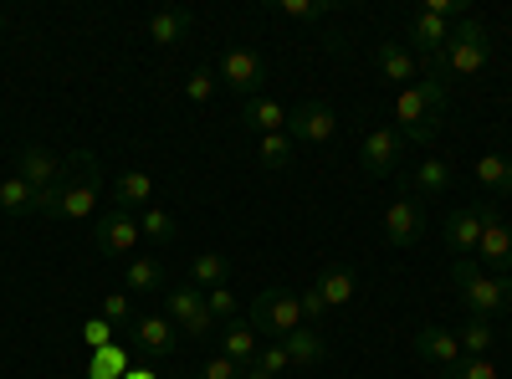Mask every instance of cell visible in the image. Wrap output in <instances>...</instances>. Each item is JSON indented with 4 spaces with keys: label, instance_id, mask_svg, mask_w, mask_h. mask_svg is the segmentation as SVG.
I'll return each instance as SVG.
<instances>
[{
    "label": "cell",
    "instance_id": "cell-1",
    "mask_svg": "<svg viewBox=\"0 0 512 379\" xmlns=\"http://www.w3.org/2000/svg\"><path fill=\"white\" fill-rule=\"evenodd\" d=\"M98 195H103V159L93 149H77V154H67L62 180L36 195V216H47V221H93Z\"/></svg>",
    "mask_w": 512,
    "mask_h": 379
},
{
    "label": "cell",
    "instance_id": "cell-2",
    "mask_svg": "<svg viewBox=\"0 0 512 379\" xmlns=\"http://www.w3.org/2000/svg\"><path fill=\"white\" fill-rule=\"evenodd\" d=\"M446 82L436 72H425L415 88H400L395 98V134L405 144H420V149H431L436 134H441V113H446Z\"/></svg>",
    "mask_w": 512,
    "mask_h": 379
},
{
    "label": "cell",
    "instance_id": "cell-3",
    "mask_svg": "<svg viewBox=\"0 0 512 379\" xmlns=\"http://www.w3.org/2000/svg\"><path fill=\"white\" fill-rule=\"evenodd\" d=\"M451 282H456V298H461L466 313H482V318L512 313V277L487 272L477 257H456L451 262Z\"/></svg>",
    "mask_w": 512,
    "mask_h": 379
},
{
    "label": "cell",
    "instance_id": "cell-4",
    "mask_svg": "<svg viewBox=\"0 0 512 379\" xmlns=\"http://www.w3.org/2000/svg\"><path fill=\"white\" fill-rule=\"evenodd\" d=\"M492 31L477 21V16H466V21H456L451 26V41H446V52L431 62V72L446 82V77H477L487 62H492Z\"/></svg>",
    "mask_w": 512,
    "mask_h": 379
},
{
    "label": "cell",
    "instance_id": "cell-5",
    "mask_svg": "<svg viewBox=\"0 0 512 379\" xmlns=\"http://www.w3.org/2000/svg\"><path fill=\"white\" fill-rule=\"evenodd\" d=\"M246 323L256 328V339H267V344H282V339H292L297 328H308L303 308H297V292H287V287H262L256 292Z\"/></svg>",
    "mask_w": 512,
    "mask_h": 379
},
{
    "label": "cell",
    "instance_id": "cell-6",
    "mask_svg": "<svg viewBox=\"0 0 512 379\" xmlns=\"http://www.w3.org/2000/svg\"><path fill=\"white\" fill-rule=\"evenodd\" d=\"M216 77H221V88H231L241 103L262 98V88H267V57L256 47H226L221 62H216Z\"/></svg>",
    "mask_w": 512,
    "mask_h": 379
},
{
    "label": "cell",
    "instance_id": "cell-7",
    "mask_svg": "<svg viewBox=\"0 0 512 379\" xmlns=\"http://www.w3.org/2000/svg\"><path fill=\"white\" fill-rule=\"evenodd\" d=\"M164 318L175 323V328L185 333V339H210V333H216V318H210L205 292H200L195 282L169 287V292H164Z\"/></svg>",
    "mask_w": 512,
    "mask_h": 379
},
{
    "label": "cell",
    "instance_id": "cell-8",
    "mask_svg": "<svg viewBox=\"0 0 512 379\" xmlns=\"http://www.w3.org/2000/svg\"><path fill=\"white\" fill-rule=\"evenodd\" d=\"M93 241H98L103 257H128V251H134V246L144 241L139 216H134V210H123V205H108L103 216L93 221Z\"/></svg>",
    "mask_w": 512,
    "mask_h": 379
},
{
    "label": "cell",
    "instance_id": "cell-9",
    "mask_svg": "<svg viewBox=\"0 0 512 379\" xmlns=\"http://www.w3.org/2000/svg\"><path fill=\"white\" fill-rule=\"evenodd\" d=\"M405 159V139L395 129H369L359 144V175L364 180H390Z\"/></svg>",
    "mask_w": 512,
    "mask_h": 379
},
{
    "label": "cell",
    "instance_id": "cell-10",
    "mask_svg": "<svg viewBox=\"0 0 512 379\" xmlns=\"http://www.w3.org/2000/svg\"><path fill=\"white\" fill-rule=\"evenodd\" d=\"M487 205L492 200H477V205H451L446 210V246H451V257H477V241H482V221H487Z\"/></svg>",
    "mask_w": 512,
    "mask_h": 379
},
{
    "label": "cell",
    "instance_id": "cell-11",
    "mask_svg": "<svg viewBox=\"0 0 512 379\" xmlns=\"http://www.w3.org/2000/svg\"><path fill=\"white\" fill-rule=\"evenodd\" d=\"M420 236H425V205L410 190H400L384 205V241L390 246H420Z\"/></svg>",
    "mask_w": 512,
    "mask_h": 379
},
{
    "label": "cell",
    "instance_id": "cell-12",
    "mask_svg": "<svg viewBox=\"0 0 512 379\" xmlns=\"http://www.w3.org/2000/svg\"><path fill=\"white\" fill-rule=\"evenodd\" d=\"M338 134V113L328 108V103H297V108H287V139L292 144H328Z\"/></svg>",
    "mask_w": 512,
    "mask_h": 379
},
{
    "label": "cell",
    "instance_id": "cell-13",
    "mask_svg": "<svg viewBox=\"0 0 512 379\" xmlns=\"http://www.w3.org/2000/svg\"><path fill=\"white\" fill-rule=\"evenodd\" d=\"M134 349L149 359V364H169L175 359V344H180V328L169 323L164 313H144V318H134Z\"/></svg>",
    "mask_w": 512,
    "mask_h": 379
},
{
    "label": "cell",
    "instance_id": "cell-14",
    "mask_svg": "<svg viewBox=\"0 0 512 379\" xmlns=\"http://www.w3.org/2000/svg\"><path fill=\"white\" fill-rule=\"evenodd\" d=\"M405 47L425 62V67H431L441 52H446V41H451V21H441V16H431V11H415L410 21H405Z\"/></svg>",
    "mask_w": 512,
    "mask_h": 379
},
{
    "label": "cell",
    "instance_id": "cell-15",
    "mask_svg": "<svg viewBox=\"0 0 512 379\" xmlns=\"http://www.w3.org/2000/svg\"><path fill=\"white\" fill-rule=\"evenodd\" d=\"M477 262L497 277H512V226L487 205V221H482V241H477Z\"/></svg>",
    "mask_w": 512,
    "mask_h": 379
},
{
    "label": "cell",
    "instance_id": "cell-16",
    "mask_svg": "<svg viewBox=\"0 0 512 379\" xmlns=\"http://www.w3.org/2000/svg\"><path fill=\"white\" fill-rule=\"evenodd\" d=\"M374 67H379V77H384V82H400V88H415V82H420L425 72H431V67H425V62L405 47V41H379Z\"/></svg>",
    "mask_w": 512,
    "mask_h": 379
},
{
    "label": "cell",
    "instance_id": "cell-17",
    "mask_svg": "<svg viewBox=\"0 0 512 379\" xmlns=\"http://www.w3.org/2000/svg\"><path fill=\"white\" fill-rule=\"evenodd\" d=\"M415 354L431 364V369H451L461 364V344H456V328H441V323H420L415 328Z\"/></svg>",
    "mask_w": 512,
    "mask_h": 379
},
{
    "label": "cell",
    "instance_id": "cell-18",
    "mask_svg": "<svg viewBox=\"0 0 512 379\" xmlns=\"http://www.w3.org/2000/svg\"><path fill=\"white\" fill-rule=\"evenodd\" d=\"M62 170H67V159H57L52 149H41V144H31V149H21L16 154V175L41 195V190H52L57 180H62Z\"/></svg>",
    "mask_w": 512,
    "mask_h": 379
},
{
    "label": "cell",
    "instance_id": "cell-19",
    "mask_svg": "<svg viewBox=\"0 0 512 379\" xmlns=\"http://www.w3.org/2000/svg\"><path fill=\"white\" fill-rule=\"evenodd\" d=\"M451 180H456L451 164L436 159V154H425V159L415 164V175H410V195H420V200H446V195H451Z\"/></svg>",
    "mask_w": 512,
    "mask_h": 379
},
{
    "label": "cell",
    "instance_id": "cell-20",
    "mask_svg": "<svg viewBox=\"0 0 512 379\" xmlns=\"http://www.w3.org/2000/svg\"><path fill=\"white\" fill-rule=\"evenodd\" d=\"M216 333H221V354H226L231 364H241V369L256 364V354H262V339H256V328H251L246 318H231V323H221Z\"/></svg>",
    "mask_w": 512,
    "mask_h": 379
},
{
    "label": "cell",
    "instance_id": "cell-21",
    "mask_svg": "<svg viewBox=\"0 0 512 379\" xmlns=\"http://www.w3.org/2000/svg\"><path fill=\"white\" fill-rule=\"evenodd\" d=\"M241 123H246V129L256 134V139H262V134H287V108L277 103V98H246L241 103Z\"/></svg>",
    "mask_w": 512,
    "mask_h": 379
},
{
    "label": "cell",
    "instance_id": "cell-22",
    "mask_svg": "<svg viewBox=\"0 0 512 379\" xmlns=\"http://www.w3.org/2000/svg\"><path fill=\"white\" fill-rule=\"evenodd\" d=\"M456 344H461V359H487L492 344H497V318L466 313V318H461V333H456Z\"/></svg>",
    "mask_w": 512,
    "mask_h": 379
},
{
    "label": "cell",
    "instance_id": "cell-23",
    "mask_svg": "<svg viewBox=\"0 0 512 379\" xmlns=\"http://www.w3.org/2000/svg\"><path fill=\"white\" fill-rule=\"evenodd\" d=\"M190 26H195V16L185 6H164V11L149 16V41L154 47H180V41L190 36Z\"/></svg>",
    "mask_w": 512,
    "mask_h": 379
},
{
    "label": "cell",
    "instance_id": "cell-24",
    "mask_svg": "<svg viewBox=\"0 0 512 379\" xmlns=\"http://www.w3.org/2000/svg\"><path fill=\"white\" fill-rule=\"evenodd\" d=\"M313 287H318V298L328 303V313H333V308H349L354 292H359V282H354L349 267H323V272L313 277Z\"/></svg>",
    "mask_w": 512,
    "mask_h": 379
},
{
    "label": "cell",
    "instance_id": "cell-25",
    "mask_svg": "<svg viewBox=\"0 0 512 379\" xmlns=\"http://www.w3.org/2000/svg\"><path fill=\"white\" fill-rule=\"evenodd\" d=\"M282 349H287L292 369H313V364H323V359H328V339H323V328H297L292 339H282Z\"/></svg>",
    "mask_w": 512,
    "mask_h": 379
},
{
    "label": "cell",
    "instance_id": "cell-26",
    "mask_svg": "<svg viewBox=\"0 0 512 379\" xmlns=\"http://www.w3.org/2000/svg\"><path fill=\"white\" fill-rule=\"evenodd\" d=\"M190 282L200 292H216V287L231 282V262L221 257V251H195V257H190Z\"/></svg>",
    "mask_w": 512,
    "mask_h": 379
},
{
    "label": "cell",
    "instance_id": "cell-27",
    "mask_svg": "<svg viewBox=\"0 0 512 379\" xmlns=\"http://www.w3.org/2000/svg\"><path fill=\"white\" fill-rule=\"evenodd\" d=\"M123 282L134 287V292H169V267L159 257H128Z\"/></svg>",
    "mask_w": 512,
    "mask_h": 379
},
{
    "label": "cell",
    "instance_id": "cell-28",
    "mask_svg": "<svg viewBox=\"0 0 512 379\" xmlns=\"http://www.w3.org/2000/svg\"><path fill=\"white\" fill-rule=\"evenodd\" d=\"M472 175H477V185H482L487 195H512V159L482 154V159L472 164Z\"/></svg>",
    "mask_w": 512,
    "mask_h": 379
},
{
    "label": "cell",
    "instance_id": "cell-29",
    "mask_svg": "<svg viewBox=\"0 0 512 379\" xmlns=\"http://www.w3.org/2000/svg\"><path fill=\"white\" fill-rule=\"evenodd\" d=\"M139 231H144V241H154V246H175V241H180V221L169 216V210H159V205L139 210Z\"/></svg>",
    "mask_w": 512,
    "mask_h": 379
},
{
    "label": "cell",
    "instance_id": "cell-30",
    "mask_svg": "<svg viewBox=\"0 0 512 379\" xmlns=\"http://www.w3.org/2000/svg\"><path fill=\"white\" fill-rule=\"evenodd\" d=\"M0 210H6V216H36V190L16 170L0 180Z\"/></svg>",
    "mask_w": 512,
    "mask_h": 379
},
{
    "label": "cell",
    "instance_id": "cell-31",
    "mask_svg": "<svg viewBox=\"0 0 512 379\" xmlns=\"http://www.w3.org/2000/svg\"><path fill=\"white\" fill-rule=\"evenodd\" d=\"M149 200H154V175H144V170H128L118 185H113V205H144L149 210Z\"/></svg>",
    "mask_w": 512,
    "mask_h": 379
},
{
    "label": "cell",
    "instance_id": "cell-32",
    "mask_svg": "<svg viewBox=\"0 0 512 379\" xmlns=\"http://www.w3.org/2000/svg\"><path fill=\"white\" fill-rule=\"evenodd\" d=\"M292 154H297V144L287 134H262L256 139V164H267V170H287Z\"/></svg>",
    "mask_w": 512,
    "mask_h": 379
},
{
    "label": "cell",
    "instance_id": "cell-33",
    "mask_svg": "<svg viewBox=\"0 0 512 379\" xmlns=\"http://www.w3.org/2000/svg\"><path fill=\"white\" fill-rule=\"evenodd\" d=\"M338 11V0H277V16L287 21H328Z\"/></svg>",
    "mask_w": 512,
    "mask_h": 379
},
{
    "label": "cell",
    "instance_id": "cell-34",
    "mask_svg": "<svg viewBox=\"0 0 512 379\" xmlns=\"http://www.w3.org/2000/svg\"><path fill=\"white\" fill-rule=\"evenodd\" d=\"M216 88H221L216 67H195V72L185 77V98H190V103H210V98H216Z\"/></svg>",
    "mask_w": 512,
    "mask_h": 379
},
{
    "label": "cell",
    "instance_id": "cell-35",
    "mask_svg": "<svg viewBox=\"0 0 512 379\" xmlns=\"http://www.w3.org/2000/svg\"><path fill=\"white\" fill-rule=\"evenodd\" d=\"M205 308H210V318H216V328H221V323H231V318H241V303H236V292H231V287L205 292Z\"/></svg>",
    "mask_w": 512,
    "mask_h": 379
},
{
    "label": "cell",
    "instance_id": "cell-36",
    "mask_svg": "<svg viewBox=\"0 0 512 379\" xmlns=\"http://www.w3.org/2000/svg\"><path fill=\"white\" fill-rule=\"evenodd\" d=\"M118 374H123V349H118V344L98 349V354H93V369H88V379H118Z\"/></svg>",
    "mask_w": 512,
    "mask_h": 379
},
{
    "label": "cell",
    "instance_id": "cell-37",
    "mask_svg": "<svg viewBox=\"0 0 512 379\" xmlns=\"http://www.w3.org/2000/svg\"><path fill=\"white\" fill-rule=\"evenodd\" d=\"M103 318L113 328H134V303H128V292H108V298H103Z\"/></svg>",
    "mask_w": 512,
    "mask_h": 379
},
{
    "label": "cell",
    "instance_id": "cell-38",
    "mask_svg": "<svg viewBox=\"0 0 512 379\" xmlns=\"http://www.w3.org/2000/svg\"><path fill=\"white\" fill-rule=\"evenodd\" d=\"M441 379H497V364L492 359H461V364L441 369Z\"/></svg>",
    "mask_w": 512,
    "mask_h": 379
},
{
    "label": "cell",
    "instance_id": "cell-39",
    "mask_svg": "<svg viewBox=\"0 0 512 379\" xmlns=\"http://www.w3.org/2000/svg\"><path fill=\"white\" fill-rule=\"evenodd\" d=\"M297 308H303V323H308V328H323V323H328V303L318 298V287L297 292Z\"/></svg>",
    "mask_w": 512,
    "mask_h": 379
},
{
    "label": "cell",
    "instance_id": "cell-40",
    "mask_svg": "<svg viewBox=\"0 0 512 379\" xmlns=\"http://www.w3.org/2000/svg\"><path fill=\"white\" fill-rule=\"evenodd\" d=\"M113 333H118V328H113L108 318H88V328H82V344H88V349L98 354V349H108V344H113Z\"/></svg>",
    "mask_w": 512,
    "mask_h": 379
},
{
    "label": "cell",
    "instance_id": "cell-41",
    "mask_svg": "<svg viewBox=\"0 0 512 379\" xmlns=\"http://www.w3.org/2000/svg\"><path fill=\"white\" fill-rule=\"evenodd\" d=\"M195 379H241V364H231L226 354H216V359H205L195 369Z\"/></svg>",
    "mask_w": 512,
    "mask_h": 379
},
{
    "label": "cell",
    "instance_id": "cell-42",
    "mask_svg": "<svg viewBox=\"0 0 512 379\" xmlns=\"http://www.w3.org/2000/svg\"><path fill=\"white\" fill-rule=\"evenodd\" d=\"M256 369H267V374L277 379L282 369H292V359H287V349H282V344H262V354H256Z\"/></svg>",
    "mask_w": 512,
    "mask_h": 379
},
{
    "label": "cell",
    "instance_id": "cell-43",
    "mask_svg": "<svg viewBox=\"0 0 512 379\" xmlns=\"http://www.w3.org/2000/svg\"><path fill=\"white\" fill-rule=\"evenodd\" d=\"M241 379H272V374H267V369H256V364H251V369H241Z\"/></svg>",
    "mask_w": 512,
    "mask_h": 379
},
{
    "label": "cell",
    "instance_id": "cell-44",
    "mask_svg": "<svg viewBox=\"0 0 512 379\" xmlns=\"http://www.w3.org/2000/svg\"><path fill=\"white\" fill-rule=\"evenodd\" d=\"M123 379H154V369H134V374H123Z\"/></svg>",
    "mask_w": 512,
    "mask_h": 379
},
{
    "label": "cell",
    "instance_id": "cell-45",
    "mask_svg": "<svg viewBox=\"0 0 512 379\" xmlns=\"http://www.w3.org/2000/svg\"><path fill=\"white\" fill-rule=\"evenodd\" d=\"M0 36H6V16H0Z\"/></svg>",
    "mask_w": 512,
    "mask_h": 379
},
{
    "label": "cell",
    "instance_id": "cell-46",
    "mask_svg": "<svg viewBox=\"0 0 512 379\" xmlns=\"http://www.w3.org/2000/svg\"><path fill=\"white\" fill-rule=\"evenodd\" d=\"M507 328H512V323H507Z\"/></svg>",
    "mask_w": 512,
    "mask_h": 379
}]
</instances>
